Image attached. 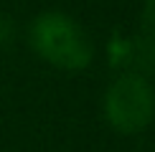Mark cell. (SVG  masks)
Returning a JSON list of instances; mask_svg holds the SVG:
<instances>
[{
    "label": "cell",
    "mask_w": 155,
    "mask_h": 152,
    "mask_svg": "<svg viewBox=\"0 0 155 152\" xmlns=\"http://www.w3.org/2000/svg\"><path fill=\"white\" fill-rule=\"evenodd\" d=\"M155 99L143 76L125 74L107 89L104 97V117L112 129L122 135H135L145 129L153 119Z\"/></svg>",
    "instance_id": "7a4b0ae2"
},
{
    "label": "cell",
    "mask_w": 155,
    "mask_h": 152,
    "mask_svg": "<svg viewBox=\"0 0 155 152\" xmlns=\"http://www.w3.org/2000/svg\"><path fill=\"white\" fill-rule=\"evenodd\" d=\"M13 36H15V28H13V23L8 21V18L0 15V51H3V48L13 41Z\"/></svg>",
    "instance_id": "3957f363"
},
{
    "label": "cell",
    "mask_w": 155,
    "mask_h": 152,
    "mask_svg": "<svg viewBox=\"0 0 155 152\" xmlns=\"http://www.w3.org/2000/svg\"><path fill=\"white\" fill-rule=\"evenodd\" d=\"M31 43L46 63L64 71H81L94 56L81 25L64 13H41L31 28Z\"/></svg>",
    "instance_id": "6da1fadb"
}]
</instances>
